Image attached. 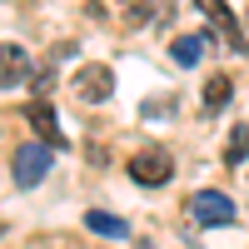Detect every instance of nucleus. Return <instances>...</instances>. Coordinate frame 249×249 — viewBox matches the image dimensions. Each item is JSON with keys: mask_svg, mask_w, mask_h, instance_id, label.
<instances>
[{"mask_svg": "<svg viewBox=\"0 0 249 249\" xmlns=\"http://www.w3.org/2000/svg\"><path fill=\"white\" fill-rule=\"evenodd\" d=\"M190 219L204 224V230H224V224L239 219V210H234L230 195H219V190H199V195H190Z\"/></svg>", "mask_w": 249, "mask_h": 249, "instance_id": "1", "label": "nucleus"}, {"mask_svg": "<svg viewBox=\"0 0 249 249\" xmlns=\"http://www.w3.org/2000/svg\"><path fill=\"white\" fill-rule=\"evenodd\" d=\"M170 175H175V160H170V150H160V144H144V150L130 160V179L144 184V190L170 184Z\"/></svg>", "mask_w": 249, "mask_h": 249, "instance_id": "2", "label": "nucleus"}, {"mask_svg": "<svg viewBox=\"0 0 249 249\" xmlns=\"http://www.w3.org/2000/svg\"><path fill=\"white\" fill-rule=\"evenodd\" d=\"M50 160H55V150H50V144L25 140V144L15 150V184H20V190H35V184L50 175Z\"/></svg>", "mask_w": 249, "mask_h": 249, "instance_id": "3", "label": "nucleus"}, {"mask_svg": "<svg viewBox=\"0 0 249 249\" xmlns=\"http://www.w3.org/2000/svg\"><path fill=\"white\" fill-rule=\"evenodd\" d=\"M70 90L85 100V105H105V100L115 95V70L110 65H80L75 80H70Z\"/></svg>", "mask_w": 249, "mask_h": 249, "instance_id": "4", "label": "nucleus"}, {"mask_svg": "<svg viewBox=\"0 0 249 249\" xmlns=\"http://www.w3.org/2000/svg\"><path fill=\"white\" fill-rule=\"evenodd\" d=\"M195 5H199L204 15H210V25H214V30L224 35V45H230V50H239V55L249 50V40L239 35V20H234V10L224 5V0H195Z\"/></svg>", "mask_w": 249, "mask_h": 249, "instance_id": "5", "label": "nucleus"}, {"mask_svg": "<svg viewBox=\"0 0 249 249\" xmlns=\"http://www.w3.org/2000/svg\"><path fill=\"white\" fill-rule=\"evenodd\" d=\"M25 120L35 124L40 144H50V150H65V135H60V120H55V110H50V100H45V95H40V100H30Z\"/></svg>", "mask_w": 249, "mask_h": 249, "instance_id": "6", "label": "nucleus"}, {"mask_svg": "<svg viewBox=\"0 0 249 249\" xmlns=\"http://www.w3.org/2000/svg\"><path fill=\"white\" fill-rule=\"evenodd\" d=\"M20 80H30V55L5 40V45H0V90H5V85H20Z\"/></svg>", "mask_w": 249, "mask_h": 249, "instance_id": "7", "label": "nucleus"}, {"mask_svg": "<svg viewBox=\"0 0 249 249\" xmlns=\"http://www.w3.org/2000/svg\"><path fill=\"white\" fill-rule=\"evenodd\" d=\"M170 60H175L179 70L199 65V60H204V35H175L170 40Z\"/></svg>", "mask_w": 249, "mask_h": 249, "instance_id": "8", "label": "nucleus"}, {"mask_svg": "<svg viewBox=\"0 0 249 249\" xmlns=\"http://www.w3.org/2000/svg\"><path fill=\"white\" fill-rule=\"evenodd\" d=\"M230 100H234V80L230 75H210V80H204V95H199V105L204 110H224V105H230Z\"/></svg>", "mask_w": 249, "mask_h": 249, "instance_id": "9", "label": "nucleus"}, {"mask_svg": "<svg viewBox=\"0 0 249 249\" xmlns=\"http://www.w3.org/2000/svg\"><path fill=\"white\" fill-rule=\"evenodd\" d=\"M85 230H90V234H100V239H124V234H130V224H124L120 214L90 210V214H85Z\"/></svg>", "mask_w": 249, "mask_h": 249, "instance_id": "10", "label": "nucleus"}, {"mask_svg": "<svg viewBox=\"0 0 249 249\" xmlns=\"http://www.w3.org/2000/svg\"><path fill=\"white\" fill-rule=\"evenodd\" d=\"M249 160V124H234L230 130V150H224V164H244Z\"/></svg>", "mask_w": 249, "mask_h": 249, "instance_id": "11", "label": "nucleus"}, {"mask_svg": "<svg viewBox=\"0 0 249 249\" xmlns=\"http://www.w3.org/2000/svg\"><path fill=\"white\" fill-rule=\"evenodd\" d=\"M175 110V100H155V105H144V115H170Z\"/></svg>", "mask_w": 249, "mask_h": 249, "instance_id": "12", "label": "nucleus"}]
</instances>
